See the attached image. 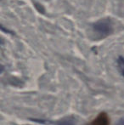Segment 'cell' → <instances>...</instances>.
<instances>
[{
  "label": "cell",
  "mask_w": 124,
  "mask_h": 125,
  "mask_svg": "<svg viewBox=\"0 0 124 125\" xmlns=\"http://www.w3.org/2000/svg\"><path fill=\"white\" fill-rule=\"evenodd\" d=\"M88 125H110L109 117L105 112H101Z\"/></svg>",
  "instance_id": "cell-2"
},
{
  "label": "cell",
  "mask_w": 124,
  "mask_h": 125,
  "mask_svg": "<svg viewBox=\"0 0 124 125\" xmlns=\"http://www.w3.org/2000/svg\"><path fill=\"white\" fill-rule=\"evenodd\" d=\"M55 125H76V123L74 119L71 117H66L61 120H59L58 122L55 123Z\"/></svg>",
  "instance_id": "cell-3"
},
{
  "label": "cell",
  "mask_w": 124,
  "mask_h": 125,
  "mask_svg": "<svg viewBox=\"0 0 124 125\" xmlns=\"http://www.w3.org/2000/svg\"><path fill=\"white\" fill-rule=\"evenodd\" d=\"M117 66L120 73L124 77V58L120 56L117 59Z\"/></svg>",
  "instance_id": "cell-4"
},
{
  "label": "cell",
  "mask_w": 124,
  "mask_h": 125,
  "mask_svg": "<svg viewBox=\"0 0 124 125\" xmlns=\"http://www.w3.org/2000/svg\"><path fill=\"white\" fill-rule=\"evenodd\" d=\"M116 125H124V118H121L116 122Z\"/></svg>",
  "instance_id": "cell-5"
},
{
  "label": "cell",
  "mask_w": 124,
  "mask_h": 125,
  "mask_svg": "<svg viewBox=\"0 0 124 125\" xmlns=\"http://www.w3.org/2000/svg\"><path fill=\"white\" fill-rule=\"evenodd\" d=\"M94 30L100 36L106 37L112 31V25L109 19H103L94 25Z\"/></svg>",
  "instance_id": "cell-1"
}]
</instances>
